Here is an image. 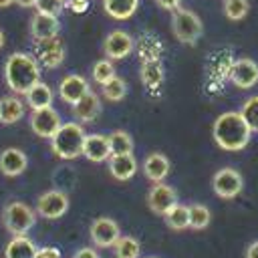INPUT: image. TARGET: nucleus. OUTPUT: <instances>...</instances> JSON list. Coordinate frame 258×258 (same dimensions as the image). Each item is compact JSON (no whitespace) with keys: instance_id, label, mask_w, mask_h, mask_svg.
I'll list each match as a JSON object with an SVG mask.
<instances>
[{"instance_id":"23","label":"nucleus","mask_w":258,"mask_h":258,"mask_svg":"<svg viewBox=\"0 0 258 258\" xmlns=\"http://www.w3.org/2000/svg\"><path fill=\"white\" fill-rule=\"evenodd\" d=\"M24 115V105L18 97H2L0 99V123L12 125L20 121Z\"/></svg>"},{"instance_id":"7","label":"nucleus","mask_w":258,"mask_h":258,"mask_svg":"<svg viewBox=\"0 0 258 258\" xmlns=\"http://www.w3.org/2000/svg\"><path fill=\"white\" fill-rule=\"evenodd\" d=\"M67 210H69V198L60 189H48L36 202V214H40L46 220H56L64 216Z\"/></svg>"},{"instance_id":"33","label":"nucleus","mask_w":258,"mask_h":258,"mask_svg":"<svg viewBox=\"0 0 258 258\" xmlns=\"http://www.w3.org/2000/svg\"><path fill=\"white\" fill-rule=\"evenodd\" d=\"M113 77H115V67H113V62L109 58H103V60H97L95 62V67H93V79L99 85H105Z\"/></svg>"},{"instance_id":"29","label":"nucleus","mask_w":258,"mask_h":258,"mask_svg":"<svg viewBox=\"0 0 258 258\" xmlns=\"http://www.w3.org/2000/svg\"><path fill=\"white\" fill-rule=\"evenodd\" d=\"M187 208H189V228L204 230L210 224V220H212V214H210L208 206H204V204H191Z\"/></svg>"},{"instance_id":"16","label":"nucleus","mask_w":258,"mask_h":258,"mask_svg":"<svg viewBox=\"0 0 258 258\" xmlns=\"http://www.w3.org/2000/svg\"><path fill=\"white\" fill-rule=\"evenodd\" d=\"M58 18L50 16V14H42L36 12L30 20V34L34 36V40H46V38H54L58 34Z\"/></svg>"},{"instance_id":"31","label":"nucleus","mask_w":258,"mask_h":258,"mask_svg":"<svg viewBox=\"0 0 258 258\" xmlns=\"http://www.w3.org/2000/svg\"><path fill=\"white\" fill-rule=\"evenodd\" d=\"M240 115H242V119L246 121V125L250 127V131H258V95H256V97H250V99L242 105Z\"/></svg>"},{"instance_id":"13","label":"nucleus","mask_w":258,"mask_h":258,"mask_svg":"<svg viewBox=\"0 0 258 258\" xmlns=\"http://www.w3.org/2000/svg\"><path fill=\"white\" fill-rule=\"evenodd\" d=\"M89 91H91L89 81L81 75H67L58 85V97L69 105L79 103Z\"/></svg>"},{"instance_id":"14","label":"nucleus","mask_w":258,"mask_h":258,"mask_svg":"<svg viewBox=\"0 0 258 258\" xmlns=\"http://www.w3.org/2000/svg\"><path fill=\"white\" fill-rule=\"evenodd\" d=\"M230 79L240 89H250L258 83V64L252 58H238L230 69Z\"/></svg>"},{"instance_id":"26","label":"nucleus","mask_w":258,"mask_h":258,"mask_svg":"<svg viewBox=\"0 0 258 258\" xmlns=\"http://www.w3.org/2000/svg\"><path fill=\"white\" fill-rule=\"evenodd\" d=\"M109 139V147H111V155H125V153H133V139L127 131H113L111 135H107Z\"/></svg>"},{"instance_id":"27","label":"nucleus","mask_w":258,"mask_h":258,"mask_svg":"<svg viewBox=\"0 0 258 258\" xmlns=\"http://www.w3.org/2000/svg\"><path fill=\"white\" fill-rule=\"evenodd\" d=\"M165 222H167V226L171 230H185V228H189V208L177 202L165 214Z\"/></svg>"},{"instance_id":"21","label":"nucleus","mask_w":258,"mask_h":258,"mask_svg":"<svg viewBox=\"0 0 258 258\" xmlns=\"http://www.w3.org/2000/svg\"><path fill=\"white\" fill-rule=\"evenodd\" d=\"M38 248L34 246V242L24 234V236H14L6 250H4V258H36Z\"/></svg>"},{"instance_id":"43","label":"nucleus","mask_w":258,"mask_h":258,"mask_svg":"<svg viewBox=\"0 0 258 258\" xmlns=\"http://www.w3.org/2000/svg\"><path fill=\"white\" fill-rule=\"evenodd\" d=\"M151 258H155V256H151Z\"/></svg>"},{"instance_id":"34","label":"nucleus","mask_w":258,"mask_h":258,"mask_svg":"<svg viewBox=\"0 0 258 258\" xmlns=\"http://www.w3.org/2000/svg\"><path fill=\"white\" fill-rule=\"evenodd\" d=\"M64 2H67V0H36L34 8H36V12L50 14V16H58V12L64 8Z\"/></svg>"},{"instance_id":"37","label":"nucleus","mask_w":258,"mask_h":258,"mask_svg":"<svg viewBox=\"0 0 258 258\" xmlns=\"http://www.w3.org/2000/svg\"><path fill=\"white\" fill-rule=\"evenodd\" d=\"M73 258H101V256H99L97 250H93V248H81V250L75 252Z\"/></svg>"},{"instance_id":"6","label":"nucleus","mask_w":258,"mask_h":258,"mask_svg":"<svg viewBox=\"0 0 258 258\" xmlns=\"http://www.w3.org/2000/svg\"><path fill=\"white\" fill-rule=\"evenodd\" d=\"M212 187H214L216 196L226 198V200H232V198H236L242 191L244 181H242V175H240L238 169H234V167H222V169H218L214 173Z\"/></svg>"},{"instance_id":"39","label":"nucleus","mask_w":258,"mask_h":258,"mask_svg":"<svg viewBox=\"0 0 258 258\" xmlns=\"http://www.w3.org/2000/svg\"><path fill=\"white\" fill-rule=\"evenodd\" d=\"M246 258H258V242H252L246 250Z\"/></svg>"},{"instance_id":"8","label":"nucleus","mask_w":258,"mask_h":258,"mask_svg":"<svg viewBox=\"0 0 258 258\" xmlns=\"http://www.w3.org/2000/svg\"><path fill=\"white\" fill-rule=\"evenodd\" d=\"M60 125H62L60 115H58L52 107L32 111V115H30V129H32L38 137L52 139V135L58 131Z\"/></svg>"},{"instance_id":"18","label":"nucleus","mask_w":258,"mask_h":258,"mask_svg":"<svg viewBox=\"0 0 258 258\" xmlns=\"http://www.w3.org/2000/svg\"><path fill=\"white\" fill-rule=\"evenodd\" d=\"M169 169H171L169 159H167L163 153H159V151L149 153V155L145 157V161H143V173H145V177H149V179L155 181V183L163 181V179L167 177Z\"/></svg>"},{"instance_id":"36","label":"nucleus","mask_w":258,"mask_h":258,"mask_svg":"<svg viewBox=\"0 0 258 258\" xmlns=\"http://www.w3.org/2000/svg\"><path fill=\"white\" fill-rule=\"evenodd\" d=\"M64 6H69L73 12H85L89 6V0H67Z\"/></svg>"},{"instance_id":"2","label":"nucleus","mask_w":258,"mask_h":258,"mask_svg":"<svg viewBox=\"0 0 258 258\" xmlns=\"http://www.w3.org/2000/svg\"><path fill=\"white\" fill-rule=\"evenodd\" d=\"M250 127L240 113L228 111L214 121V141L226 151H240L250 141Z\"/></svg>"},{"instance_id":"17","label":"nucleus","mask_w":258,"mask_h":258,"mask_svg":"<svg viewBox=\"0 0 258 258\" xmlns=\"http://www.w3.org/2000/svg\"><path fill=\"white\" fill-rule=\"evenodd\" d=\"M83 155L89 161H105L111 157V147H109V139L101 133H91L85 137V145H83Z\"/></svg>"},{"instance_id":"9","label":"nucleus","mask_w":258,"mask_h":258,"mask_svg":"<svg viewBox=\"0 0 258 258\" xmlns=\"http://www.w3.org/2000/svg\"><path fill=\"white\" fill-rule=\"evenodd\" d=\"M121 238V232H119V226L115 220L103 216V218H97L93 224H91V240L95 246L99 248H111L117 244V240Z\"/></svg>"},{"instance_id":"24","label":"nucleus","mask_w":258,"mask_h":258,"mask_svg":"<svg viewBox=\"0 0 258 258\" xmlns=\"http://www.w3.org/2000/svg\"><path fill=\"white\" fill-rule=\"evenodd\" d=\"M139 0H103L105 12L115 20H127L135 14Z\"/></svg>"},{"instance_id":"11","label":"nucleus","mask_w":258,"mask_h":258,"mask_svg":"<svg viewBox=\"0 0 258 258\" xmlns=\"http://www.w3.org/2000/svg\"><path fill=\"white\" fill-rule=\"evenodd\" d=\"M175 204H177V194H175V189H173L171 185L163 183V181L155 183V185L149 189V194H147V206H149V210L155 212V214L165 216Z\"/></svg>"},{"instance_id":"35","label":"nucleus","mask_w":258,"mask_h":258,"mask_svg":"<svg viewBox=\"0 0 258 258\" xmlns=\"http://www.w3.org/2000/svg\"><path fill=\"white\" fill-rule=\"evenodd\" d=\"M36 258H60V250L54 246H44V248H38Z\"/></svg>"},{"instance_id":"28","label":"nucleus","mask_w":258,"mask_h":258,"mask_svg":"<svg viewBox=\"0 0 258 258\" xmlns=\"http://www.w3.org/2000/svg\"><path fill=\"white\" fill-rule=\"evenodd\" d=\"M113 248L117 258H139L141 254V244L133 236H121Z\"/></svg>"},{"instance_id":"10","label":"nucleus","mask_w":258,"mask_h":258,"mask_svg":"<svg viewBox=\"0 0 258 258\" xmlns=\"http://www.w3.org/2000/svg\"><path fill=\"white\" fill-rule=\"evenodd\" d=\"M34 52H36V60L46 69H56L64 60V46L58 40V36L46 38V40H36Z\"/></svg>"},{"instance_id":"5","label":"nucleus","mask_w":258,"mask_h":258,"mask_svg":"<svg viewBox=\"0 0 258 258\" xmlns=\"http://www.w3.org/2000/svg\"><path fill=\"white\" fill-rule=\"evenodd\" d=\"M171 30H173L177 40H181L185 44H194L202 36L204 26H202V20L196 12L177 8L171 14Z\"/></svg>"},{"instance_id":"1","label":"nucleus","mask_w":258,"mask_h":258,"mask_svg":"<svg viewBox=\"0 0 258 258\" xmlns=\"http://www.w3.org/2000/svg\"><path fill=\"white\" fill-rule=\"evenodd\" d=\"M4 79L10 91L26 95L40 81L38 60L26 52H12L4 64Z\"/></svg>"},{"instance_id":"41","label":"nucleus","mask_w":258,"mask_h":258,"mask_svg":"<svg viewBox=\"0 0 258 258\" xmlns=\"http://www.w3.org/2000/svg\"><path fill=\"white\" fill-rule=\"evenodd\" d=\"M14 0H0V8H6V6H10Z\"/></svg>"},{"instance_id":"20","label":"nucleus","mask_w":258,"mask_h":258,"mask_svg":"<svg viewBox=\"0 0 258 258\" xmlns=\"http://www.w3.org/2000/svg\"><path fill=\"white\" fill-rule=\"evenodd\" d=\"M99 111H101V101H99V97H97L93 91H89L79 103L73 105V113H75V117H77L81 123H91V121H95L97 115H99Z\"/></svg>"},{"instance_id":"12","label":"nucleus","mask_w":258,"mask_h":258,"mask_svg":"<svg viewBox=\"0 0 258 258\" xmlns=\"http://www.w3.org/2000/svg\"><path fill=\"white\" fill-rule=\"evenodd\" d=\"M103 50L111 60H121L133 50V38L125 30H113L103 42Z\"/></svg>"},{"instance_id":"15","label":"nucleus","mask_w":258,"mask_h":258,"mask_svg":"<svg viewBox=\"0 0 258 258\" xmlns=\"http://www.w3.org/2000/svg\"><path fill=\"white\" fill-rule=\"evenodd\" d=\"M28 165V157L24 151L16 149V147H8L0 153V171L6 177H16L20 175Z\"/></svg>"},{"instance_id":"25","label":"nucleus","mask_w":258,"mask_h":258,"mask_svg":"<svg viewBox=\"0 0 258 258\" xmlns=\"http://www.w3.org/2000/svg\"><path fill=\"white\" fill-rule=\"evenodd\" d=\"M141 81L147 89H157L163 83V64L159 58L155 60H143L141 64Z\"/></svg>"},{"instance_id":"38","label":"nucleus","mask_w":258,"mask_h":258,"mask_svg":"<svg viewBox=\"0 0 258 258\" xmlns=\"http://www.w3.org/2000/svg\"><path fill=\"white\" fill-rule=\"evenodd\" d=\"M179 2H181V0H157V4H159L161 8H165V10H171V12L179 8Z\"/></svg>"},{"instance_id":"3","label":"nucleus","mask_w":258,"mask_h":258,"mask_svg":"<svg viewBox=\"0 0 258 258\" xmlns=\"http://www.w3.org/2000/svg\"><path fill=\"white\" fill-rule=\"evenodd\" d=\"M85 129L79 123H62L58 127V131L52 135L50 139V147L52 153L60 159H77L79 155H83V145H85Z\"/></svg>"},{"instance_id":"4","label":"nucleus","mask_w":258,"mask_h":258,"mask_svg":"<svg viewBox=\"0 0 258 258\" xmlns=\"http://www.w3.org/2000/svg\"><path fill=\"white\" fill-rule=\"evenodd\" d=\"M2 222L10 234L24 236L36 222V210L24 202H10L2 212Z\"/></svg>"},{"instance_id":"22","label":"nucleus","mask_w":258,"mask_h":258,"mask_svg":"<svg viewBox=\"0 0 258 258\" xmlns=\"http://www.w3.org/2000/svg\"><path fill=\"white\" fill-rule=\"evenodd\" d=\"M26 103L32 111H38V109H46V107H52V89L46 85V83H36L26 95Z\"/></svg>"},{"instance_id":"30","label":"nucleus","mask_w":258,"mask_h":258,"mask_svg":"<svg viewBox=\"0 0 258 258\" xmlns=\"http://www.w3.org/2000/svg\"><path fill=\"white\" fill-rule=\"evenodd\" d=\"M103 89V97H107L109 101H121L125 95H127V85H125V81L121 79V77H113L111 81H107L105 85H101Z\"/></svg>"},{"instance_id":"19","label":"nucleus","mask_w":258,"mask_h":258,"mask_svg":"<svg viewBox=\"0 0 258 258\" xmlns=\"http://www.w3.org/2000/svg\"><path fill=\"white\" fill-rule=\"evenodd\" d=\"M109 171L115 179L119 181H127L137 173V159L133 157V153H125V155H111L109 157Z\"/></svg>"},{"instance_id":"32","label":"nucleus","mask_w":258,"mask_h":258,"mask_svg":"<svg viewBox=\"0 0 258 258\" xmlns=\"http://www.w3.org/2000/svg\"><path fill=\"white\" fill-rule=\"evenodd\" d=\"M250 10L248 0H224V14L230 20H242Z\"/></svg>"},{"instance_id":"40","label":"nucleus","mask_w":258,"mask_h":258,"mask_svg":"<svg viewBox=\"0 0 258 258\" xmlns=\"http://www.w3.org/2000/svg\"><path fill=\"white\" fill-rule=\"evenodd\" d=\"M18 6H22V8H30V6H34L36 4V0H14Z\"/></svg>"},{"instance_id":"42","label":"nucleus","mask_w":258,"mask_h":258,"mask_svg":"<svg viewBox=\"0 0 258 258\" xmlns=\"http://www.w3.org/2000/svg\"><path fill=\"white\" fill-rule=\"evenodd\" d=\"M2 46H4V32L0 30V48H2Z\"/></svg>"}]
</instances>
